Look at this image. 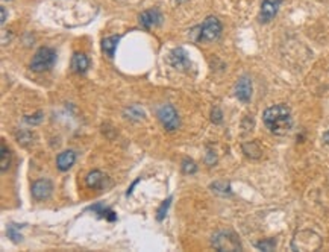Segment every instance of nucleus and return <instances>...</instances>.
Instances as JSON below:
<instances>
[{"mask_svg": "<svg viewBox=\"0 0 329 252\" xmlns=\"http://www.w3.org/2000/svg\"><path fill=\"white\" fill-rule=\"evenodd\" d=\"M262 120L267 129L275 135H287L293 126L291 113L285 105H273L267 108L264 111Z\"/></svg>", "mask_w": 329, "mask_h": 252, "instance_id": "nucleus-1", "label": "nucleus"}, {"mask_svg": "<svg viewBox=\"0 0 329 252\" xmlns=\"http://www.w3.org/2000/svg\"><path fill=\"white\" fill-rule=\"evenodd\" d=\"M291 247L293 250H317L321 247V238L314 231L302 229L294 234Z\"/></svg>", "mask_w": 329, "mask_h": 252, "instance_id": "nucleus-2", "label": "nucleus"}, {"mask_svg": "<svg viewBox=\"0 0 329 252\" xmlns=\"http://www.w3.org/2000/svg\"><path fill=\"white\" fill-rule=\"evenodd\" d=\"M212 246L217 250H241L238 235L232 231H220L212 237Z\"/></svg>", "mask_w": 329, "mask_h": 252, "instance_id": "nucleus-3", "label": "nucleus"}, {"mask_svg": "<svg viewBox=\"0 0 329 252\" xmlns=\"http://www.w3.org/2000/svg\"><path fill=\"white\" fill-rule=\"evenodd\" d=\"M55 60H57V54H55L53 49H50V47H41V49L37 50V54H35L34 58H32L31 69H32L34 72H44V70H49V69L53 67Z\"/></svg>", "mask_w": 329, "mask_h": 252, "instance_id": "nucleus-4", "label": "nucleus"}, {"mask_svg": "<svg viewBox=\"0 0 329 252\" xmlns=\"http://www.w3.org/2000/svg\"><path fill=\"white\" fill-rule=\"evenodd\" d=\"M222 34V23L215 17H208L200 26L199 40L200 41H214Z\"/></svg>", "mask_w": 329, "mask_h": 252, "instance_id": "nucleus-5", "label": "nucleus"}, {"mask_svg": "<svg viewBox=\"0 0 329 252\" xmlns=\"http://www.w3.org/2000/svg\"><path fill=\"white\" fill-rule=\"evenodd\" d=\"M158 117L161 120V123L164 125V128L169 131H175L179 126V116L176 113V110L172 105H162L158 110Z\"/></svg>", "mask_w": 329, "mask_h": 252, "instance_id": "nucleus-6", "label": "nucleus"}, {"mask_svg": "<svg viewBox=\"0 0 329 252\" xmlns=\"http://www.w3.org/2000/svg\"><path fill=\"white\" fill-rule=\"evenodd\" d=\"M53 185L49 179H40L32 184V196L37 200H44L52 194Z\"/></svg>", "mask_w": 329, "mask_h": 252, "instance_id": "nucleus-7", "label": "nucleus"}, {"mask_svg": "<svg viewBox=\"0 0 329 252\" xmlns=\"http://www.w3.org/2000/svg\"><path fill=\"white\" fill-rule=\"evenodd\" d=\"M235 94L241 102H249L252 97V82L247 76L240 78V81L235 85Z\"/></svg>", "mask_w": 329, "mask_h": 252, "instance_id": "nucleus-8", "label": "nucleus"}, {"mask_svg": "<svg viewBox=\"0 0 329 252\" xmlns=\"http://www.w3.org/2000/svg\"><path fill=\"white\" fill-rule=\"evenodd\" d=\"M278 13V4L273 2V0H264L261 5V13H259V20L262 23H267L270 20L275 19Z\"/></svg>", "mask_w": 329, "mask_h": 252, "instance_id": "nucleus-9", "label": "nucleus"}, {"mask_svg": "<svg viewBox=\"0 0 329 252\" xmlns=\"http://www.w3.org/2000/svg\"><path fill=\"white\" fill-rule=\"evenodd\" d=\"M75 161H76V154L73 150H64V152H61L57 158V166L60 170L66 172L75 164Z\"/></svg>", "mask_w": 329, "mask_h": 252, "instance_id": "nucleus-10", "label": "nucleus"}, {"mask_svg": "<svg viewBox=\"0 0 329 252\" xmlns=\"http://www.w3.org/2000/svg\"><path fill=\"white\" fill-rule=\"evenodd\" d=\"M161 20H162V17H161V14H159L158 11H144V13L140 16V23H141V26L146 28V29H150V28L159 25Z\"/></svg>", "mask_w": 329, "mask_h": 252, "instance_id": "nucleus-11", "label": "nucleus"}, {"mask_svg": "<svg viewBox=\"0 0 329 252\" xmlns=\"http://www.w3.org/2000/svg\"><path fill=\"white\" fill-rule=\"evenodd\" d=\"M90 67V61L85 54H75L72 58V69L76 73H85Z\"/></svg>", "mask_w": 329, "mask_h": 252, "instance_id": "nucleus-12", "label": "nucleus"}, {"mask_svg": "<svg viewBox=\"0 0 329 252\" xmlns=\"http://www.w3.org/2000/svg\"><path fill=\"white\" fill-rule=\"evenodd\" d=\"M119 40L120 37H108L102 41V50L106 54V57L109 58H114L116 55V49H117V44H119Z\"/></svg>", "mask_w": 329, "mask_h": 252, "instance_id": "nucleus-13", "label": "nucleus"}, {"mask_svg": "<svg viewBox=\"0 0 329 252\" xmlns=\"http://www.w3.org/2000/svg\"><path fill=\"white\" fill-rule=\"evenodd\" d=\"M105 175L99 170H94V172H90L85 178V182L90 188H102L103 187V182H105Z\"/></svg>", "mask_w": 329, "mask_h": 252, "instance_id": "nucleus-14", "label": "nucleus"}, {"mask_svg": "<svg viewBox=\"0 0 329 252\" xmlns=\"http://www.w3.org/2000/svg\"><path fill=\"white\" fill-rule=\"evenodd\" d=\"M170 61L175 67H182V66H187L188 60H187V54L184 49H176L173 50V54L170 55Z\"/></svg>", "mask_w": 329, "mask_h": 252, "instance_id": "nucleus-15", "label": "nucleus"}, {"mask_svg": "<svg viewBox=\"0 0 329 252\" xmlns=\"http://www.w3.org/2000/svg\"><path fill=\"white\" fill-rule=\"evenodd\" d=\"M243 150H244V154L247 157H250V158H259L261 157V149H259V146L255 141L244 143L243 144Z\"/></svg>", "mask_w": 329, "mask_h": 252, "instance_id": "nucleus-16", "label": "nucleus"}, {"mask_svg": "<svg viewBox=\"0 0 329 252\" xmlns=\"http://www.w3.org/2000/svg\"><path fill=\"white\" fill-rule=\"evenodd\" d=\"M2 161H0V170L5 172L10 167V161H11V155H10V150L7 149L5 143H2Z\"/></svg>", "mask_w": 329, "mask_h": 252, "instance_id": "nucleus-17", "label": "nucleus"}, {"mask_svg": "<svg viewBox=\"0 0 329 252\" xmlns=\"http://www.w3.org/2000/svg\"><path fill=\"white\" fill-rule=\"evenodd\" d=\"M170 200H172V197H169L167 200H164L162 202V205L159 207V210H158V216H156V219L158 220H162L164 217H166V213H167V210H169V207H170Z\"/></svg>", "mask_w": 329, "mask_h": 252, "instance_id": "nucleus-18", "label": "nucleus"}, {"mask_svg": "<svg viewBox=\"0 0 329 252\" xmlns=\"http://www.w3.org/2000/svg\"><path fill=\"white\" fill-rule=\"evenodd\" d=\"M17 225H11L10 228H8V231H7V234H8V237L10 238H13V241H20L22 240V235L17 232Z\"/></svg>", "mask_w": 329, "mask_h": 252, "instance_id": "nucleus-19", "label": "nucleus"}, {"mask_svg": "<svg viewBox=\"0 0 329 252\" xmlns=\"http://www.w3.org/2000/svg\"><path fill=\"white\" fill-rule=\"evenodd\" d=\"M275 240H267V241H261V243H256V247L258 249H262V250H273L275 249Z\"/></svg>", "mask_w": 329, "mask_h": 252, "instance_id": "nucleus-20", "label": "nucleus"}, {"mask_svg": "<svg viewBox=\"0 0 329 252\" xmlns=\"http://www.w3.org/2000/svg\"><path fill=\"white\" fill-rule=\"evenodd\" d=\"M196 164L191 161V160H184V163H182V170L185 172V173H194L196 172Z\"/></svg>", "mask_w": 329, "mask_h": 252, "instance_id": "nucleus-21", "label": "nucleus"}, {"mask_svg": "<svg viewBox=\"0 0 329 252\" xmlns=\"http://www.w3.org/2000/svg\"><path fill=\"white\" fill-rule=\"evenodd\" d=\"M41 116H43V113H37V114L32 116V117L28 116V117H26V122H28V123H32V125H34V123H40V122H41Z\"/></svg>", "mask_w": 329, "mask_h": 252, "instance_id": "nucleus-22", "label": "nucleus"}, {"mask_svg": "<svg viewBox=\"0 0 329 252\" xmlns=\"http://www.w3.org/2000/svg\"><path fill=\"white\" fill-rule=\"evenodd\" d=\"M212 122L222 123V113H220V110H218V108H214V111H212Z\"/></svg>", "mask_w": 329, "mask_h": 252, "instance_id": "nucleus-23", "label": "nucleus"}, {"mask_svg": "<svg viewBox=\"0 0 329 252\" xmlns=\"http://www.w3.org/2000/svg\"><path fill=\"white\" fill-rule=\"evenodd\" d=\"M0 11H2V25H5V22H7V10L2 8Z\"/></svg>", "mask_w": 329, "mask_h": 252, "instance_id": "nucleus-24", "label": "nucleus"}, {"mask_svg": "<svg viewBox=\"0 0 329 252\" xmlns=\"http://www.w3.org/2000/svg\"><path fill=\"white\" fill-rule=\"evenodd\" d=\"M323 140H324V143H326V144H329V131H326V132H324V135H323Z\"/></svg>", "mask_w": 329, "mask_h": 252, "instance_id": "nucleus-25", "label": "nucleus"}]
</instances>
